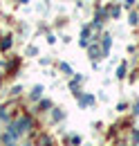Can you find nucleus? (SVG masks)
<instances>
[{
    "label": "nucleus",
    "mask_w": 139,
    "mask_h": 146,
    "mask_svg": "<svg viewBox=\"0 0 139 146\" xmlns=\"http://www.w3.org/2000/svg\"><path fill=\"white\" fill-rule=\"evenodd\" d=\"M38 146H52V139H50L47 135H40V139H38Z\"/></svg>",
    "instance_id": "1"
},
{
    "label": "nucleus",
    "mask_w": 139,
    "mask_h": 146,
    "mask_svg": "<svg viewBox=\"0 0 139 146\" xmlns=\"http://www.w3.org/2000/svg\"><path fill=\"white\" fill-rule=\"evenodd\" d=\"M132 139H135V142H139V130H135V133H132Z\"/></svg>",
    "instance_id": "2"
}]
</instances>
